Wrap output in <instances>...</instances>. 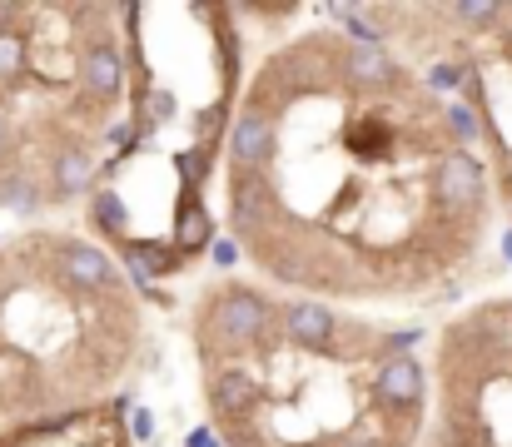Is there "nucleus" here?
Masks as SVG:
<instances>
[{"label": "nucleus", "mask_w": 512, "mask_h": 447, "mask_svg": "<svg viewBox=\"0 0 512 447\" xmlns=\"http://www.w3.org/2000/svg\"><path fill=\"white\" fill-rule=\"evenodd\" d=\"M90 184H95V154H90V145L60 149L45 164V199L50 204H70V199L90 194Z\"/></svg>", "instance_id": "423d86ee"}, {"label": "nucleus", "mask_w": 512, "mask_h": 447, "mask_svg": "<svg viewBox=\"0 0 512 447\" xmlns=\"http://www.w3.org/2000/svg\"><path fill=\"white\" fill-rule=\"evenodd\" d=\"M503 254H508V259H512V234H508V239H503Z\"/></svg>", "instance_id": "1a4fd4ad"}, {"label": "nucleus", "mask_w": 512, "mask_h": 447, "mask_svg": "<svg viewBox=\"0 0 512 447\" xmlns=\"http://www.w3.org/2000/svg\"><path fill=\"white\" fill-rule=\"evenodd\" d=\"M279 328H284L289 343H299V348H309V353H329L343 338V318L329 303H314V298L284 303V308H279Z\"/></svg>", "instance_id": "39448f33"}, {"label": "nucleus", "mask_w": 512, "mask_h": 447, "mask_svg": "<svg viewBox=\"0 0 512 447\" xmlns=\"http://www.w3.org/2000/svg\"><path fill=\"white\" fill-rule=\"evenodd\" d=\"M80 90L90 105H115L120 90H125V55L120 45L105 35V30H80Z\"/></svg>", "instance_id": "f03ea898"}, {"label": "nucleus", "mask_w": 512, "mask_h": 447, "mask_svg": "<svg viewBox=\"0 0 512 447\" xmlns=\"http://www.w3.org/2000/svg\"><path fill=\"white\" fill-rule=\"evenodd\" d=\"M274 149H279L274 115L244 105L229 125V174H264L274 164Z\"/></svg>", "instance_id": "7ed1b4c3"}, {"label": "nucleus", "mask_w": 512, "mask_h": 447, "mask_svg": "<svg viewBox=\"0 0 512 447\" xmlns=\"http://www.w3.org/2000/svg\"><path fill=\"white\" fill-rule=\"evenodd\" d=\"M279 308L284 303L264 298L239 279L214 284L199 298V318H194V348H199L204 373L244 368V358H254L279 333Z\"/></svg>", "instance_id": "f257e3e1"}, {"label": "nucleus", "mask_w": 512, "mask_h": 447, "mask_svg": "<svg viewBox=\"0 0 512 447\" xmlns=\"http://www.w3.org/2000/svg\"><path fill=\"white\" fill-rule=\"evenodd\" d=\"M55 264H60V274H65L75 289H85V294H125V279H120L115 259H110L105 249L85 244V239H60V234H55Z\"/></svg>", "instance_id": "20e7f679"}, {"label": "nucleus", "mask_w": 512, "mask_h": 447, "mask_svg": "<svg viewBox=\"0 0 512 447\" xmlns=\"http://www.w3.org/2000/svg\"><path fill=\"white\" fill-rule=\"evenodd\" d=\"M10 154H15V120L0 110V174L10 169Z\"/></svg>", "instance_id": "6e6552de"}, {"label": "nucleus", "mask_w": 512, "mask_h": 447, "mask_svg": "<svg viewBox=\"0 0 512 447\" xmlns=\"http://www.w3.org/2000/svg\"><path fill=\"white\" fill-rule=\"evenodd\" d=\"M174 249L189 259V254H199V249H209V239H214V214L204 209V199H184L179 209H174V229H170Z\"/></svg>", "instance_id": "0eeeda50"}]
</instances>
